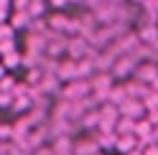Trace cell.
Segmentation results:
<instances>
[{"label": "cell", "instance_id": "13", "mask_svg": "<svg viewBox=\"0 0 158 155\" xmlns=\"http://www.w3.org/2000/svg\"><path fill=\"white\" fill-rule=\"evenodd\" d=\"M31 0H10V10H28Z\"/></svg>", "mask_w": 158, "mask_h": 155}, {"label": "cell", "instance_id": "6", "mask_svg": "<svg viewBox=\"0 0 158 155\" xmlns=\"http://www.w3.org/2000/svg\"><path fill=\"white\" fill-rule=\"evenodd\" d=\"M135 148H138V137H135V135H117L115 150L120 153V155H125V153H130V150H135Z\"/></svg>", "mask_w": 158, "mask_h": 155}, {"label": "cell", "instance_id": "11", "mask_svg": "<svg viewBox=\"0 0 158 155\" xmlns=\"http://www.w3.org/2000/svg\"><path fill=\"white\" fill-rule=\"evenodd\" d=\"M143 107H145V112L148 109H158V92L156 89H148V94L143 97Z\"/></svg>", "mask_w": 158, "mask_h": 155}, {"label": "cell", "instance_id": "9", "mask_svg": "<svg viewBox=\"0 0 158 155\" xmlns=\"http://www.w3.org/2000/svg\"><path fill=\"white\" fill-rule=\"evenodd\" d=\"M0 64L5 66V69H15V66H21L23 59H21V51H10L5 56H0Z\"/></svg>", "mask_w": 158, "mask_h": 155}, {"label": "cell", "instance_id": "1", "mask_svg": "<svg viewBox=\"0 0 158 155\" xmlns=\"http://www.w3.org/2000/svg\"><path fill=\"white\" fill-rule=\"evenodd\" d=\"M120 117H130V120H143L145 117V107H143V99H125L120 107Z\"/></svg>", "mask_w": 158, "mask_h": 155}, {"label": "cell", "instance_id": "18", "mask_svg": "<svg viewBox=\"0 0 158 155\" xmlns=\"http://www.w3.org/2000/svg\"><path fill=\"white\" fill-rule=\"evenodd\" d=\"M31 3H46V0H31Z\"/></svg>", "mask_w": 158, "mask_h": 155}, {"label": "cell", "instance_id": "17", "mask_svg": "<svg viewBox=\"0 0 158 155\" xmlns=\"http://www.w3.org/2000/svg\"><path fill=\"white\" fill-rule=\"evenodd\" d=\"M125 155H143V150H140V148H135V150H130V153H125Z\"/></svg>", "mask_w": 158, "mask_h": 155}, {"label": "cell", "instance_id": "16", "mask_svg": "<svg viewBox=\"0 0 158 155\" xmlns=\"http://www.w3.org/2000/svg\"><path fill=\"white\" fill-rule=\"evenodd\" d=\"M143 155H158V145H156V142L145 145V148H143Z\"/></svg>", "mask_w": 158, "mask_h": 155}, {"label": "cell", "instance_id": "2", "mask_svg": "<svg viewBox=\"0 0 158 155\" xmlns=\"http://www.w3.org/2000/svg\"><path fill=\"white\" fill-rule=\"evenodd\" d=\"M156 76H158V64H153V61H143V64L135 66V79H138V81H143V84L151 86V84L156 81Z\"/></svg>", "mask_w": 158, "mask_h": 155}, {"label": "cell", "instance_id": "3", "mask_svg": "<svg viewBox=\"0 0 158 155\" xmlns=\"http://www.w3.org/2000/svg\"><path fill=\"white\" fill-rule=\"evenodd\" d=\"M31 21H33V18L28 15V10H10V15H8V23H10L15 31H21V28H31Z\"/></svg>", "mask_w": 158, "mask_h": 155}, {"label": "cell", "instance_id": "10", "mask_svg": "<svg viewBox=\"0 0 158 155\" xmlns=\"http://www.w3.org/2000/svg\"><path fill=\"white\" fill-rule=\"evenodd\" d=\"M5 41H15V28L10 23H0V43H5Z\"/></svg>", "mask_w": 158, "mask_h": 155}, {"label": "cell", "instance_id": "12", "mask_svg": "<svg viewBox=\"0 0 158 155\" xmlns=\"http://www.w3.org/2000/svg\"><path fill=\"white\" fill-rule=\"evenodd\" d=\"M18 86V81H15V76H10V74H5L3 79H0V92H8V94H13V89Z\"/></svg>", "mask_w": 158, "mask_h": 155}, {"label": "cell", "instance_id": "5", "mask_svg": "<svg viewBox=\"0 0 158 155\" xmlns=\"http://www.w3.org/2000/svg\"><path fill=\"white\" fill-rule=\"evenodd\" d=\"M127 71H135V64H133V56H120V61H117V64H112V79H115V76H125Z\"/></svg>", "mask_w": 158, "mask_h": 155}, {"label": "cell", "instance_id": "4", "mask_svg": "<svg viewBox=\"0 0 158 155\" xmlns=\"http://www.w3.org/2000/svg\"><path fill=\"white\" fill-rule=\"evenodd\" d=\"M138 41L140 43H153V46H158V26L156 23H145L140 31H138Z\"/></svg>", "mask_w": 158, "mask_h": 155}, {"label": "cell", "instance_id": "19", "mask_svg": "<svg viewBox=\"0 0 158 155\" xmlns=\"http://www.w3.org/2000/svg\"><path fill=\"white\" fill-rule=\"evenodd\" d=\"M94 155H105V153H102V150H100V153H94Z\"/></svg>", "mask_w": 158, "mask_h": 155}, {"label": "cell", "instance_id": "14", "mask_svg": "<svg viewBox=\"0 0 158 155\" xmlns=\"http://www.w3.org/2000/svg\"><path fill=\"white\" fill-rule=\"evenodd\" d=\"M145 120L153 125V127H158V109H148L145 112Z\"/></svg>", "mask_w": 158, "mask_h": 155}, {"label": "cell", "instance_id": "7", "mask_svg": "<svg viewBox=\"0 0 158 155\" xmlns=\"http://www.w3.org/2000/svg\"><path fill=\"white\" fill-rule=\"evenodd\" d=\"M125 99H130V97H127L125 84H115L112 89H110V94H107V102H110V104H115V107H120Z\"/></svg>", "mask_w": 158, "mask_h": 155}, {"label": "cell", "instance_id": "15", "mask_svg": "<svg viewBox=\"0 0 158 155\" xmlns=\"http://www.w3.org/2000/svg\"><path fill=\"white\" fill-rule=\"evenodd\" d=\"M46 3L51 5V8H56V10H61L64 5H69V0H46Z\"/></svg>", "mask_w": 158, "mask_h": 155}, {"label": "cell", "instance_id": "8", "mask_svg": "<svg viewBox=\"0 0 158 155\" xmlns=\"http://www.w3.org/2000/svg\"><path fill=\"white\" fill-rule=\"evenodd\" d=\"M135 122L138 120H130V117H120L115 125V132L117 135H135Z\"/></svg>", "mask_w": 158, "mask_h": 155}]
</instances>
